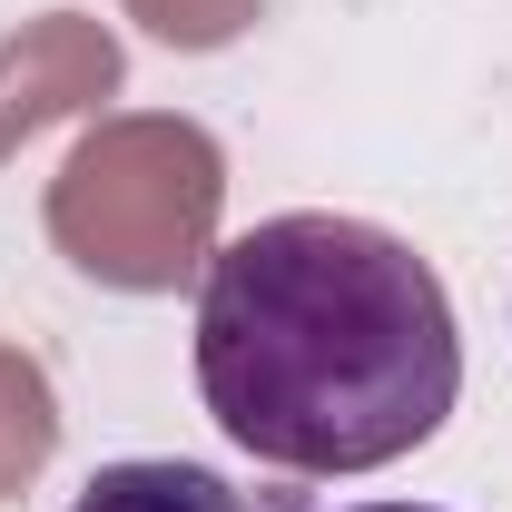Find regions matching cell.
<instances>
[{
    "label": "cell",
    "mask_w": 512,
    "mask_h": 512,
    "mask_svg": "<svg viewBox=\"0 0 512 512\" xmlns=\"http://www.w3.org/2000/svg\"><path fill=\"white\" fill-rule=\"evenodd\" d=\"M197 394L276 473H375L463 394L444 276L365 217H266L207 256Z\"/></svg>",
    "instance_id": "obj_1"
},
{
    "label": "cell",
    "mask_w": 512,
    "mask_h": 512,
    "mask_svg": "<svg viewBox=\"0 0 512 512\" xmlns=\"http://www.w3.org/2000/svg\"><path fill=\"white\" fill-rule=\"evenodd\" d=\"M217 207H227V158L197 119L138 109L99 119L69 168L50 178V247L119 296H168L217 256Z\"/></svg>",
    "instance_id": "obj_2"
},
{
    "label": "cell",
    "mask_w": 512,
    "mask_h": 512,
    "mask_svg": "<svg viewBox=\"0 0 512 512\" xmlns=\"http://www.w3.org/2000/svg\"><path fill=\"white\" fill-rule=\"evenodd\" d=\"M119 40L89 10H40L30 30L0 40V158H20L40 128L89 119L99 99H119Z\"/></svg>",
    "instance_id": "obj_3"
},
{
    "label": "cell",
    "mask_w": 512,
    "mask_h": 512,
    "mask_svg": "<svg viewBox=\"0 0 512 512\" xmlns=\"http://www.w3.org/2000/svg\"><path fill=\"white\" fill-rule=\"evenodd\" d=\"M50 453H60V394L40 375V355L0 345V503L30 493L50 473Z\"/></svg>",
    "instance_id": "obj_4"
},
{
    "label": "cell",
    "mask_w": 512,
    "mask_h": 512,
    "mask_svg": "<svg viewBox=\"0 0 512 512\" xmlns=\"http://www.w3.org/2000/svg\"><path fill=\"white\" fill-rule=\"evenodd\" d=\"M69 512H237V493L207 463H109Z\"/></svg>",
    "instance_id": "obj_5"
},
{
    "label": "cell",
    "mask_w": 512,
    "mask_h": 512,
    "mask_svg": "<svg viewBox=\"0 0 512 512\" xmlns=\"http://www.w3.org/2000/svg\"><path fill=\"white\" fill-rule=\"evenodd\" d=\"M256 10L266 0H128V20L148 40H168V50H227V40L256 30Z\"/></svg>",
    "instance_id": "obj_6"
},
{
    "label": "cell",
    "mask_w": 512,
    "mask_h": 512,
    "mask_svg": "<svg viewBox=\"0 0 512 512\" xmlns=\"http://www.w3.org/2000/svg\"><path fill=\"white\" fill-rule=\"evenodd\" d=\"M355 512H434V503H355Z\"/></svg>",
    "instance_id": "obj_7"
}]
</instances>
